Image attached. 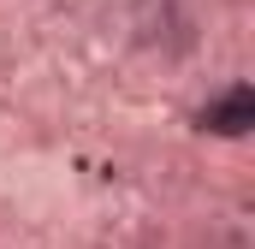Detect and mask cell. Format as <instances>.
<instances>
[{
  "mask_svg": "<svg viewBox=\"0 0 255 249\" xmlns=\"http://www.w3.org/2000/svg\"><path fill=\"white\" fill-rule=\"evenodd\" d=\"M202 124H208L214 136H244L255 124V89L250 83H232L226 95H214V101L202 107Z\"/></svg>",
  "mask_w": 255,
  "mask_h": 249,
  "instance_id": "6da1fadb",
  "label": "cell"
}]
</instances>
